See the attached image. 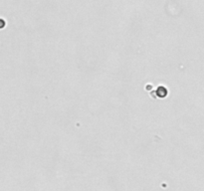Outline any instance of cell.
I'll use <instances>...</instances> for the list:
<instances>
[{"label":"cell","instance_id":"obj_1","mask_svg":"<svg viewBox=\"0 0 204 191\" xmlns=\"http://www.w3.org/2000/svg\"><path fill=\"white\" fill-rule=\"evenodd\" d=\"M167 90L166 88H164L163 86H160V87H158V89L156 90V94L157 96L160 97V98H165L166 95H167Z\"/></svg>","mask_w":204,"mask_h":191}]
</instances>
